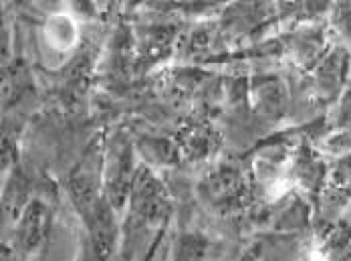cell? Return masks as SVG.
I'll list each match as a JSON object with an SVG mask.
<instances>
[{
  "mask_svg": "<svg viewBox=\"0 0 351 261\" xmlns=\"http://www.w3.org/2000/svg\"><path fill=\"white\" fill-rule=\"evenodd\" d=\"M45 31H47V38L51 41V45L57 49H69L77 41V29L71 23L69 16H53L47 23Z\"/></svg>",
  "mask_w": 351,
  "mask_h": 261,
  "instance_id": "obj_1",
  "label": "cell"
}]
</instances>
